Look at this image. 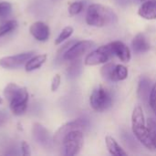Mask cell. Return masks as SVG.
<instances>
[{"label": "cell", "instance_id": "52a82bcc", "mask_svg": "<svg viewBox=\"0 0 156 156\" xmlns=\"http://www.w3.org/2000/svg\"><path fill=\"white\" fill-rule=\"evenodd\" d=\"M89 125V122L86 119L84 118H80V119H77V120H74L72 122H69L66 124H64L63 126H61L58 132L55 133L54 135V138H53V142L58 145H60L64 136L70 131H73V130H85Z\"/></svg>", "mask_w": 156, "mask_h": 156}, {"label": "cell", "instance_id": "277c9868", "mask_svg": "<svg viewBox=\"0 0 156 156\" xmlns=\"http://www.w3.org/2000/svg\"><path fill=\"white\" fill-rule=\"evenodd\" d=\"M84 135L81 130H73L69 132L63 138L60 145L63 154L67 156L77 155L82 149Z\"/></svg>", "mask_w": 156, "mask_h": 156}, {"label": "cell", "instance_id": "d4e9b609", "mask_svg": "<svg viewBox=\"0 0 156 156\" xmlns=\"http://www.w3.org/2000/svg\"><path fill=\"white\" fill-rule=\"evenodd\" d=\"M12 5L9 2H0V18H5L10 15Z\"/></svg>", "mask_w": 156, "mask_h": 156}, {"label": "cell", "instance_id": "3957f363", "mask_svg": "<svg viewBox=\"0 0 156 156\" xmlns=\"http://www.w3.org/2000/svg\"><path fill=\"white\" fill-rule=\"evenodd\" d=\"M132 129L136 139L148 150H155L148 133L147 124L145 122L143 108L141 106H136L132 114Z\"/></svg>", "mask_w": 156, "mask_h": 156}, {"label": "cell", "instance_id": "484cf974", "mask_svg": "<svg viewBox=\"0 0 156 156\" xmlns=\"http://www.w3.org/2000/svg\"><path fill=\"white\" fill-rule=\"evenodd\" d=\"M149 104H150L152 111L154 112L156 116V83H154V86L152 87L150 99H149Z\"/></svg>", "mask_w": 156, "mask_h": 156}, {"label": "cell", "instance_id": "6da1fadb", "mask_svg": "<svg viewBox=\"0 0 156 156\" xmlns=\"http://www.w3.org/2000/svg\"><path fill=\"white\" fill-rule=\"evenodd\" d=\"M86 22L89 26L101 27L117 22V16L112 9L101 4H92L88 7Z\"/></svg>", "mask_w": 156, "mask_h": 156}, {"label": "cell", "instance_id": "4dcf8cb0", "mask_svg": "<svg viewBox=\"0 0 156 156\" xmlns=\"http://www.w3.org/2000/svg\"><path fill=\"white\" fill-rule=\"evenodd\" d=\"M138 1H146V0H138Z\"/></svg>", "mask_w": 156, "mask_h": 156}, {"label": "cell", "instance_id": "4fadbf2b", "mask_svg": "<svg viewBox=\"0 0 156 156\" xmlns=\"http://www.w3.org/2000/svg\"><path fill=\"white\" fill-rule=\"evenodd\" d=\"M138 15L147 20L156 19V0H146L139 7Z\"/></svg>", "mask_w": 156, "mask_h": 156}, {"label": "cell", "instance_id": "8992f818", "mask_svg": "<svg viewBox=\"0 0 156 156\" xmlns=\"http://www.w3.org/2000/svg\"><path fill=\"white\" fill-rule=\"evenodd\" d=\"M112 55L113 54L110 47V44L105 46H101L87 55L84 63L87 66H96V65L103 64L106 63Z\"/></svg>", "mask_w": 156, "mask_h": 156}, {"label": "cell", "instance_id": "ba28073f", "mask_svg": "<svg viewBox=\"0 0 156 156\" xmlns=\"http://www.w3.org/2000/svg\"><path fill=\"white\" fill-rule=\"evenodd\" d=\"M94 42L90 40H81L75 42L64 54L63 58L65 60L72 61L80 58L83 54L88 52L90 48L94 47Z\"/></svg>", "mask_w": 156, "mask_h": 156}, {"label": "cell", "instance_id": "44dd1931", "mask_svg": "<svg viewBox=\"0 0 156 156\" xmlns=\"http://www.w3.org/2000/svg\"><path fill=\"white\" fill-rule=\"evenodd\" d=\"M17 27V22L16 20H8L2 25H0V37L13 31Z\"/></svg>", "mask_w": 156, "mask_h": 156}, {"label": "cell", "instance_id": "9a60e30c", "mask_svg": "<svg viewBox=\"0 0 156 156\" xmlns=\"http://www.w3.org/2000/svg\"><path fill=\"white\" fill-rule=\"evenodd\" d=\"M132 47L135 53H144L150 49V44L145 36L142 33L137 34L133 37L132 41Z\"/></svg>", "mask_w": 156, "mask_h": 156}, {"label": "cell", "instance_id": "83f0119b", "mask_svg": "<svg viewBox=\"0 0 156 156\" xmlns=\"http://www.w3.org/2000/svg\"><path fill=\"white\" fill-rule=\"evenodd\" d=\"M21 150H22V154L24 156H29L30 155V150H29V145L24 141L21 144Z\"/></svg>", "mask_w": 156, "mask_h": 156}, {"label": "cell", "instance_id": "7c38bea8", "mask_svg": "<svg viewBox=\"0 0 156 156\" xmlns=\"http://www.w3.org/2000/svg\"><path fill=\"white\" fill-rule=\"evenodd\" d=\"M33 135L35 140L42 146H49L51 144V137L48 131L39 123L33 125Z\"/></svg>", "mask_w": 156, "mask_h": 156}, {"label": "cell", "instance_id": "ffe728a7", "mask_svg": "<svg viewBox=\"0 0 156 156\" xmlns=\"http://www.w3.org/2000/svg\"><path fill=\"white\" fill-rule=\"evenodd\" d=\"M146 124H147L150 140H151L154 149H156V122L153 118H150L147 120Z\"/></svg>", "mask_w": 156, "mask_h": 156}, {"label": "cell", "instance_id": "8fae6325", "mask_svg": "<svg viewBox=\"0 0 156 156\" xmlns=\"http://www.w3.org/2000/svg\"><path fill=\"white\" fill-rule=\"evenodd\" d=\"M112 54L117 56L122 61L129 62L131 60V50L130 48L122 41H113L110 43Z\"/></svg>", "mask_w": 156, "mask_h": 156}, {"label": "cell", "instance_id": "cb8c5ba5", "mask_svg": "<svg viewBox=\"0 0 156 156\" xmlns=\"http://www.w3.org/2000/svg\"><path fill=\"white\" fill-rule=\"evenodd\" d=\"M83 7H84V5L82 2H80V1L73 2L69 6V13L70 16H76L82 11Z\"/></svg>", "mask_w": 156, "mask_h": 156}, {"label": "cell", "instance_id": "2e32d148", "mask_svg": "<svg viewBox=\"0 0 156 156\" xmlns=\"http://www.w3.org/2000/svg\"><path fill=\"white\" fill-rule=\"evenodd\" d=\"M105 144L107 146V149L109 153L112 155L115 156H125L127 155V153L124 152V150L119 145V144L116 142V140L112 136H106L105 138Z\"/></svg>", "mask_w": 156, "mask_h": 156}, {"label": "cell", "instance_id": "d6986e66", "mask_svg": "<svg viewBox=\"0 0 156 156\" xmlns=\"http://www.w3.org/2000/svg\"><path fill=\"white\" fill-rule=\"evenodd\" d=\"M81 72V62L79 58L72 60L71 64L68 68V74L70 78H75Z\"/></svg>", "mask_w": 156, "mask_h": 156}, {"label": "cell", "instance_id": "7402d4cb", "mask_svg": "<svg viewBox=\"0 0 156 156\" xmlns=\"http://www.w3.org/2000/svg\"><path fill=\"white\" fill-rule=\"evenodd\" d=\"M73 33V27H66L62 29V31L60 32L59 36L57 37V39L55 40V44L56 45H59L62 42H64L66 39H68Z\"/></svg>", "mask_w": 156, "mask_h": 156}, {"label": "cell", "instance_id": "4316f807", "mask_svg": "<svg viewBox=\"0 0 156 156\" xmlns=\"http://www.w3.org/2000/svg\"><path fill=\"white\" fill-rule=\"evenodd\" d=\"M60 82H61L60 75H58V74L55 75V77H54L53 80H52V83H51V90H52V91H56V90L59 88Z\"/></svg>", "mask_w": 156, "mask_h": 156}, {"label": "cell", "instance_id": "7a4b0ae2", "mask_svg": "<svg viewBox=\"0 0 156 156\" xmlns=\"http://www.w3.org/2000/svg\"><path fill=\"white\" fill-rule=\"evenodd\" d=\"M4 96L9 101L10 110L15 115H21L26 112L28 101V92L26 88L9 83L4 90Z\"/></svg>", "mask_w": 156, "mask_h": 156}, {"label": "cell", "instance_id": "f1b7e54d", "mask_svg": "<svg viewBox=\"0 0 156 156\" xmlns=\"http://www.w3.org/2000/svg\"><path fill=\"white\" fill-rule=\"evenodd\" d=\"M6 121H7V116H6V114H5V112H0V127H1L2 125H4V124L6 122Z\"/></svg>", "mask_w": 156, "mask_h": 156}, {"label": "cell", "instance_id": "1f68e13d", "mask_svg": "<svg viewBox=\"0 0 156 156\" xmlns=\"http://www.w3.org/2000/svg\"><path fill=\"white\" fill-rule=\"evenodd\" d=\"M53 1H58V0H53Z\"/></svg>", "mask_w": 156, "mask_h": 156}, {"label": "cell", "instance_id": "30bf717a", "mask_svg": "<svg viewBox=\"0 0 156 156\" xmlns=\"http://www.w3.org/2000/svg\"><path fill=\"white\" fill-rule=\"evenodd\" d=\"M29 31L31 35L38 41L48 40L50 35V30H49L48 26L41 21L33 23L29 28Z\"/></svg>", "mask_w": 156, "mask_h": 156}, {"label": "cell", "instance_id": "f546056e", "mask_svg": "<svg viewBox=\"0 0 156 156\" xmlns=\"http://www.w3.org/2000/svg\"><path fill=\"white\" fill-rule=\"evenodd\" d=\"M0 103H2V100L0 99Z\"/></svg>", "mask_w": 156, "mask_h": 156}, {"label": "cell", "instance_id": "ac0fdd59", "mask_svg": "<svg viewBox=\"0 0 156 156\" xmlns=\"http://www.w3.org/2000/svg\"><path fill=\"white\" fill-rule=\"evenodd\" d=\"M115 67H116V64H114L112 62L106 63L101 69V74L102 78L108 81L116 82V80H115Z\"/></svg>", "mask_w": 156, "mask_h": 156}, {"label": "cell", "instance_id": "9c48e42d", "mask_svg": "<svg viewBox=\"0 0 156 156\" xmlns=\"http://www.w3.org/2000/svg\"><path fill=\"white\" fill-rule=\"evenodd\" d=\"M34 52H25L20 53L15 56H9V57H4L0 58V66L4 69H16L24 63H26L30 58H32Z\"/></svg>", "mask_w": 156, "mask_h": 156}, {"label": "cell", "instance_id": "e0dca14e", "mask_svg": "<svg viewBox=\"0 0 156 156\" xmlns=\"http://www.w3.org/2000/svg\"><path fill=\"white\" fill-rule=\"evenodd\" d=\"M47 60V55H38L33 58H30L25 65L27 71H32L40 68Z\"/></svg>", "mask_w": 156, "mask_h": 156}, {"label": "cell", "instance_id": "603a6c76", "mask_svg": "<svg viewBox=\"0 0 156 156\" xmlns=\"http://www.w3.org/2000/svg\"><path fill=\"white\" fill-rule=\"evenodd\" d=\"M128 77V69L123 65H116L115 67V80H124Z\"/></svg>", "mask_w": 156, "mask_h": 156}, {"label": "cell", "instance_id": "5b68a950", "mask_svg": "<svg viewBox=\"0 0 156 156\" xmlns=\"http://www.w3.org/2000/svg\"><path fill=\"white\" fill-rule=\"evenodd\" d=\"M91 108L99 112H102L110 109L112 105V96L109 90L101 86L96 88L90 98Z\"/></svg>", "mask_w": 156, "mask_h": 156}, {"label": "cell", "instance_id": "5bb4252c", "mask_svg": "<svg viewBox=\"0 0 156 156\" xmlns=\"http://www.w3.org/2000/svg\"><path fill=\"white\" fill-rule=\"evenodd\" d=\"M152 87H151V81L147 78L144 77L141 78L139 81V86H138V96L140 100L145 104H149V99H150V94H151Z\"/></svg>", "mask_w": 156, "mask_h": 156}]
</instances>
